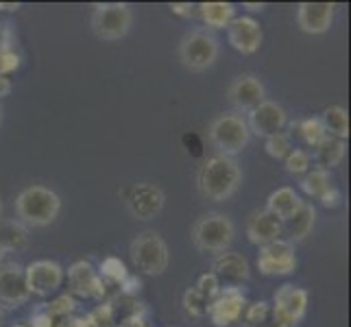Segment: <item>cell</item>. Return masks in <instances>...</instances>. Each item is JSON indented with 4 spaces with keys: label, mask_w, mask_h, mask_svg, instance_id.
I'll use <instances>...</instances> for the list:
<instances>
[{
    "label": "cell",
    "mask_w": 351,
    "mask_h": 327,
    "mask_svg": "<svg viewBox=\"0 0 351 327\" xmlns=\"http://www.w3.org/2000/svg\"><path fill=\"white\" fill-rule=\"evenodd\" d=\"M199 192L210 201H227L236 195L240 186V168L234 157L214 155L205 160L199 177H197Z\"/></svg>",
    "instance_id": "obj_1"
},
{
    "label": "cell",
    "mask_w": 351,
    "mask_h": 327,
    "mask_svg": "<svg viewBox=\"0 0 351 327\" xmlns=\"http://www.w3.org/2000/svg\"><path fill=\"white\" fill-rule=\"evenodd\" d=\"M59 210H62V199L57 197V192L44 186H31L22 190L16 199V214L24 225H51L59 216Z\"/></svg>",
    "instance_id": "obj_2"
},
{
    "label": "cell",
    "mask_w": 351,
    "mask_h": 327,
    "mask_svg": "<svg viewBox=\"0 0 351 327\" xmlns=\"http://www.w3.org/2000/svg\"><path fill=\"white\" fill-rule=\"evenodd\" d=\"M236 227L232 218L210 212L201 216L192 227V242L201 253H210V256H219L223 251H229V245L234 242Z\"/></svg>",
    "instance_id": "obj_3"
},
{
    "label": "cell",
    "mask_w": 351,
    "mask_h": 327,
    "mask_svg": "<svg viewBox=\"0 0 351 327\" xmlns=\"http://www.w3.org/2000/svg\"><path fill=\"white\" fill-rule=\"evenodd\" d=\"M210 140L219 149V155H227V157L238 155L240 151H245V147L251 140L247 120L238 114H221L210 125Z\"/></svg>",
    "instance_id": "obj_4"
},
{
    "label": "cell",
    "mask_w": 351,
    "mask_h": 327,
    "mask_svg": "<svg viewBox=\"0 0 351 327\" xmlns=\"http://www.w3.org/2000/svg\"><path fill=\"white\" fill-rule=\"evenodd\" d=\"M133 14L131 7L125 3H103L94 5L92 14V31L96 33V38H101L105 42H116L123 40L131 29Z\"/></svg>",
    "instance_id": "obj_5"
},
{
    "label": "cell",
    "mask_w": 351,
    "mask_h": 327,
    "mask_svg": "<svg viewBox=\"0 0 351 327\" xmlns=\"http://www.w3.org/2000/svg\"><path fill=\"white\" fill-rule=\"evenodd\" d=\"M131 260L144 275H162L168 269V247L160 234L142 232L131 242Z\"/></svg>",
    "instance_id": "obj_6"
},
{
    "label": "cell",
    "mask_w": 351,
    "mask_h": 327,
    "mask_svg": "<svg viewBox=\"0 0 351 327\" xmlns=\"http://www.w3.org/2000/svg\"><path fill=\"white\" fill-rule=\"evenodd\" d=\"M219 57V40L212 33L197 29L190 31L179 46V59L188 70L203 72L208 70Z\"/></svg>",
    "instance_id": "obj_7"
},
{
    "label": "cell",
    "mask_w": 351,
    "mask_h": 327,
    "mask_svg": "<svg viewBox=\"0 0 351 327\" xmlns=\"http://www.w3.org/2000/svg\"><path fill=\"white\" fill-rule=\"evenodd\" d=\"M308 293L295 284H284L273 297L271 319L280 327H297L306 317Z\"/></svg>",
    "instance_id": "obj_8"
},
{
    "label": "cell",
    "mask_w": 351,
    "mask_h": 327,
    "mask_svg": "<svg viewBox=\"0 0 351 327\" xmlns=\"http://www.w3.org/2000/svg\"><path fill=\"white\" fill-rule=\"evenodd\" d=\"M24 277H27L29 293L46 299L62 288L66 271L62 269V264L55 260H35L24 269Z\"/></svg>",
    "instance_id": "obj_9"
},
{
    "label": "cell",
    "mask_w": 351,
    "mask_h": 327,
    "mask_svg": "<svg viewBox=\"0 0 351 327\" xmlns=\"http://www.w3.org/2000/svg\"><path fill=\"white\" fill-rule=\"evenodd\" d=\"M245 306H247V297L240 290V286H227V288H221L219 293H216V297L208 301L205 314H208L210 321L216 327H229L242 317Z\"/></svg>",
    "instance_id": "obj_10"
},
{
    "label": "cell",
    "mask_w": 351,
    "mask_h": 327,
    "mask_svg": "<svg viewBox=\"0 0 351 327\" xmlns=\"http://www.w3.org/2000/svg\"><path fill=\"white\" fill-rule=\"evenodd\" d=\"M258 269L262 275L269 277H282L290 275L297 269V256H295V245L288 240H273L269 245L260 247L258 253Z\"/></svg>",
    "instance_id": "obj_11"
},
{
    "label": "cell",
    "mask_w": 351,
    "mask_h": 327,
    "mask_svg": "<svg viewBox=\"0 0 351 327\" xmlns=\"http://www.w3.org/2000/svg\"><path fill=\"white\" fill-rule=\"evenodd\" d=\"M31 293L27 288L24 269L18 262L0 264V308L14 310L29 301Z\"/></svg>",
    "instance_id": "obj_12"
},
{
    "label": "cell",
    "mask_w": 351,
    "mask_h": 327,
    "mask_svg": "<svg viewBox=\"0 0 351 327\" xmlns=\"http://www.w3.org/2000/svg\"><path fill=\"white\" fill-rule=\"evenodd\" d=\"M68 286L70 295L81 299H105L107 293V286L99 277V271L86 260H79L68 269Z\"/></svg>",
    "instance_id": "obj_13"
},
{
    "label": "cell",
    "mask_w": 351,
    "mask_h": 327,
    "mask_svg": "<svg viewBox=\"0 0 351 327\" xmlns=\"http://www.w3.org/2000/svg\"><path fill=\"white\" fill-rule=\"evenodd\" d=\"M166 203L164 190L155 184H138L127 195V210L138 221H151L162 212Z\"/></svg>",
    "instance_id": "obj_14"
},
{
    "label": "cell",
    "mask_w": 351,
    "mask_h": 327,
    "mask_svg": "<svg viewBox=\"0 0 351 327\" xmlns=\"http://www.w3.org/2000/svg\"><path fill=\"white\" fill-rule=\"evenodd\" d=\"M288 123L286 109L275 101H262L256 109L249 112L247 127L249 133H256L258 138H271L275 133H282Z\"/></svg>",
    "instance_id": "obj_15"
},
{
    "label": "cell",
    "mask_w": 351,
    "mask_h": 327,
    "mask_svg": "<svg viewBox=\"0 0 351 327\" xmlns=\"http://www.w3.org/2000/svg\"><path fill=\"white\" fill-rule=\"evenodd\" d=\"M227 42L242 55H253L262 46V27L251 16H236L227 24Z\"/></svg>",
    "instance_id": "obj_16"
},
{
    "label": "cell",
    "mask_w": 351,
    "mask_h": 327,
    "mask_svg": "<svg viewBox=\"0 0 351 327\" xmlns=\"http://www.w3.org/2000/svg\"><path fill=\"white\" fill-rule=\"evenodd\" d=\"M229 103H232L240 112H251L256 109L264 99V86L258 77L253 75H240L232 81V86L227 90Z\"/></svg>",
    "instance_id": "obj_17"
},
{
    "label": "cell",
    "mask_w": 351,
    "mask_h": 327,
    "mask_svg": "<svg viewBox=\"0 0 351 327\" xmlns=\"http://www.w3.org/2000/svg\"><path fill=\"white\" fill-rule=\"evenodd\" d=\"M336 7L332 3H301L297 7V24L310 35L328 33L334 22Z\"/></svg>",
    "instance_id": "obj_18"
},
{
    "label": "cell",
    "mask_w": 351,
    "mask_h": 327,
    "mask_svg": "<svg viewBox=\"0 0 351 327\" xmlns=\"http://www.w3.org/2000/svg\"><path fill=\"white\" fill-rule=\"evenodd\" d=\"M282 236V221L273 216L269 210H258L249 216L247 221V238L258 247L269 245L273 240H280Z\"/></svg>",
    "instance_id": "obj_19"
},
{
    "label": "cell",
    "mask_w": 351,
    "mask_h": 327,
    "mask_svg": "<svg viewBox=\"0 0 351 327\" xmlns=\"http://www.w3.org/2000/svg\"><path fill=\"white\" fill-rule=\"evenodd\" d=\"M212 273L219 277V282H232V286H238L240 282L249 280V262L245 256L236 251H223L212 260Z\"/></svg>",
    "instance_id": "obj_20"
},
{
    "label": "cell",
    "mask_w": 351,
    "mask_h": 327,
    "mask_svg": "<svg viewBox=\"0 0 351 327\" xmlns=\"http://www.w3.org/2000/svg\"><path fill=\"white\" fill-rule=\"evenodd\" d=\"M314 221H317V210H314L310 203L304 201L301 203V208L282 223V232L288 234V238H290L288 242H301L310 236Z\"/></svg>",
    "instance_id": "obj_21"
},
{
    "label": "cell",
    "mask_w": 351,
    "mask_h": 327,
    "mask_svg": "<svg viewBox=\"0 0 351 327\" xmlns=\"http://www.w3.org/2000/svg\"><path fill=\"white\" fill-rule=\"evenodd\" d=\"M301 197L297 195V192L293 188H277L275 192H271L269 195V201H266V210H269L273 216H277L280 221L284 223L286 218L293 216L299 208H301Z\"/></svg>",
    "instance_id": "obj_22"
},
{
    "label": "cell",
    "mask_w": 351,
    "mask_h": 327,
    "mask_svg": "<svg viewBox=\"0 0 351 327\" xmlns=\"http://www.w3.org/2000/svg\"><path fill=\"white\" fill-rule=\"evenodd\" d=\"M345 155H347L345 140H338V138H332V136H328L317 149H314V160H317L319 168H323V171L341 166L343 160H345Z\"/></svg>",
    "instance_id": "obj_23"
},
{
    "label": "cell",
    "mask_w": 351,
    "mask_h": 327,
    "mask_svg": "<svg viewBox=\"0 0 351 327\" xmlns=\"http://www.w3.org/2000/svg\"><path fill=\"white\" fill-rule=\"evenodd\" d=\"M199 14L210 29H227V24L236 18V9L232 3H201Z\"/></svg>",
    "instance_id": "obj_24"
},
{
    "label": "cell",
    "mask_w": 351,
    "mask_h": 327,
    "mask_svg": "<svg viewBox=\"0 0 351 327\" xmlns=\"http://www.w3.org/2000/svg\"><path fill=\"white\" fill-rule=\"evenodd\" d=\"M321 123L328 131V136L338 138V140H347L349 138V114L347 109L341 105H332L323 112Z\"/></svg>",
    "instance_id": "obj_25"
},
{
    "label": "cell",
    "mask_w": 351,
    "mask_h": 327,
    "mask_svg": "<svg viewBox=\"0 0 351 327\" xmlns=\"http://www.w3.org/2000/svg\"><path fill=\"white\" fill-rule=\"evenodd\" d=\"M332 179H330V173L323 171V168H310V171L304 175V179H301V190L306 192L308 197L312 199H321L325 192H328L332 188Z\"/></svg>",
    "instance_id": "obj_26"
},
{
    "label": "cell",
    "mask_w": 351,
    "mask_h": 327,
    "mask_svg": "<svg viewBox=\"0 0 351 327\" xmlns=\"http://www.w3.org/2000/svg\"><path fill=\"white\" fill-rule=\"evenodd\" d=\"M293 129L299 131V138L312 149H317L319 144L328 138V131H325L321 118H304V120H299V123H295Z\"/></svg>",
    "instance_id": "obj_27"
},
{
    "label": "cell",
    "mask_w": 351,
    "mask_h": 327,
    "mask_svg": "<svg viewBox=\"0 0 351 327\" xmlns=\"http://www.w3.org/2000/svg\"><path fill=\"white\" fill-rule=\"evenodd\" d=\"M129 275V271H127V266H125V262L120 260V258H116V256H110V258H105L103 262H101V266H99V277L103 282H107V284H123L125 282V277Z\"/></svg>",
    "instance_id": "obj_28"
},
{
    "label": "cell",
    "mask_w": 351,
    "mask_h": 327,
    "mask_svg": "<svg viewBox=\"0 0 351 327\" xmlns=\"http://www.w3.org/2000/svg\"><path fill=\"white\" fill-rule=\"evenodd\" d=\"M0 240H3V245L9 249H20L27 245V229H24L22 223H16V221H7L0 225Z\"/></svg>",
    "instance_id": "obj_29"
},
{
    "label": "cell",
    "mask_w": 351,
    "mask_h": 327,
    "mask_svg": "<svg viewBox=\"0 0 351 327\" xmlns=\"http://www.w3.org/2000/svg\"><path fill=\"white\" fill-rule=\"evenodd\" d=\"M286 173L290 175H306L310 171V153L304 149H293L284 160Z\"/></svg>",
    "instance_id": "obj_30"
},
{
    "label": "cell",
    "mask_w": 351,
    "mask_h": 327,
    "mask_svg": "<svg viewBox=\"0 0 351 327\" xmlns=\"http://www.w3.org/2000/svg\"><path fill=\"white\" fill-rule=\"evenodd\" d=\"M264 149L271 157H275V160H286V155L293 151V144H290V138L286 133H275V136L266 138Z\"/></svg>",
    "instance_id": "obj_31"
},
{
    "label": "cell",
    "mask_w": 351,
    "mask_h": 327,
    "mask_svg": "<svg viewBox=\"0 0 351 327\" xmlns=\"http://www.w3.org/2000/svg\"><path fill=\"white\" fill-rule=\"evenodd\" d=\"M245 325L249 327H258V325H264L266 319L271 317V306L266 304V301H256V304H247L245 306Z\"/></svg>",
    "instance_id": "obj_32"
},
{
    "label": "cell",
    "mask_w": 351,
    "mask_h": 327,
    "mask_svg": "<svg viewBox=\"0 0 351 327\" xmlns=\"http://www.w3.org/2000/svg\"><path fill=\"white\" fill-rule=\"evenodd\" d=\"M46 312L51 314L53 319H68L72 312H75L77 308V301L72 295H62V297H57L55 301H51L48 306H44Z\"/></svg>",
    "instance_id": "obj_33"
},
{
    "label": "cell",
    "mask_w": 351,
    "mask_h": 327,
    "mask_svg": "<svg viewBox=\"0 0 351 327\" xmlns=\"http://www.w3.org/2000/svg\"><path fill=\"white\" fill-rule=\"evenodd\" d=\"M205 308H208V301H205L195 288H188L184 293V310L190 314V317H205Z\"/></svg>",
    "instance_id": "obj_34"
},
{
    "label": "cell",
    "mask_w": 351,
    "mask_h": 327,
    "mask_svg": "<svg viewBox=\"0 0 351 327\" xmlns=\"http://www.w3.org/2000/svg\"><path fill=\"white\" fill-rule=\"evenodd\" d=\"M197 293L205 299V301H210L212 297H216V293L221 290V282H219V277H216L212 271L210 273H203L199 280H197V286H195Z\"/></svg>",
    "instance_id": "obj_35"
},
{
    "label": "cell",
    "mask_w": 351,
    "mask_h": 327,
    "mask_svg": "<svg viewBox=\"0 0 351 327\" xmlns=\"http://www.w3.org/2000/svg\"><path fill=\"white\" fill-rule=\"evenodd\" d=\"M20 66H22V59L14 48H0V75L7 77L11 72H16Z\"/></svg>",
    "instance_id": "obj_36"
},
{
    "label": "cell",
    "mask_w": 351,
    "mask_h": 327,
    "mask_svg": "<svg viewBox=\"0 0 351 327\" xmlns=\"http://www.w3.org/2000/svg\"><path fill=\"white\" fill-rule=\"evenodd\" d=\"M90 319L94 323V327H105V325H110L114 321V308L110 304H103L96 308L92 314H90Z\"/></svg>",
    "instance_id": "obj_37"
},
{
    "label": "cell",
    "mask_w": 351,
    "mask_h": 327,
    "mask_svg": "<svg viewBox=\"0 0 351 327\" xmlns=\"http://www.w3.org/2000/svg\"><path fill=\"white\" fill-rule=\"evenodd\" d=\"M29 327H55V319L46 312V308H40L31 314V325Z\"/></svg>",
    "instance_id": "obj_38"
},
{
    "label": "cell",
    "mask_w": 351,
    "mask_h": 327,
    "mask_svg": "<svg viewBox=\"0 0 351 327\" xmlns=\"http://www.w3.org/2000/svg\"><path fill=\"white\" fill-rule=\"evenodd\" d=\"M140 288H142V282L138 280V275H127L125 277V282L120 284V293H123L125 297H133V295H138L140 293Z\"/></svg>",
    "instance_id": "obj_39"
},
{
    "label": "cell",
    "mask_w": 351,
    "mask_h": 327,
    "mask_svg": "<svg viewBox=\"0 0 351 327\" xmlns=\"http://www.w3.org/2000/svg\"><path fill=\"white\" fill-rule=\"evenodd\" d=\"M319 201L325 205V208H338V205H341V201H343V195H341V190H338L336 186H332Z\"/></svg>",
    "instance_id": "obj_40"
},
{
    "label": "cell",
    "mask_w": 351,
    "mask_h": 327,
    "mask_svg": "<svg viewBox=\"0 0 351 327\" xmlns=\"http://www.w3.org/2000/svg\"><path fill=\"white\" fill-rule=\"evenodd\" d=\"M171 9H173V14L179 18H190L192 14H195V5H190V3H173Z\"/></svg>",
    "instance_id": "obj_41"
},
{
    "label": "cell",
    "mask_w": 351,
    "mask_h": 327,
    "mask_svg": "<svg viewBox=\"0 0 351 327\" xmlns=\"http://www.w3.org/2000/svg\"><path fill=\"white\" fill-rule=\"evenodd\" d=\"M116 327H149V323L144 321V319H140V317H129V319H125L120 325H116Z\"/></svg>",
    "instance_id": "obj_42"
},
{
    "label": "cell",
    "mask_w": 351,
    "mask_h": 327,
    "mask_svg": "<svg viewBox=\"0 0 351 327\" xmlns=\"http://www.w3.org/2000/svg\"><path fill=\"white\" fill-rule=\"evenodd\" d=\"M9 92H11V81H9V77L0 75V99L9 96Z\"/></svg>",
    "instance_id": "obj_43"
},
{
    "label": "cell",
    "mask_w": 351,
    "mask_h": 327,
    "mask_svg": "<svg viewBox=\"0 0 351 327\" xmlns=\"http://www.w3.org/2000/svg\"><path fill=\"white\" fill-rule=\"evenodd\" d=\"M70 323H72V327H94V323H92V319H90V314H88V317H77V319H72Z\"/></svg>",
    "instance_id": "obj_44"
},
{
    "label": "cell",
    "mask_w": 351,
    "mask_h": 327,
    "mask_svg": "<svg viewBox=\"0 0 351 327\" xmlns=\"http://www.w3.org/2000/svg\"><path fill=\"white\" fill-rule=\"evenodd\" d=\"M242 7H245V9H249V11H262L266 5L264 3H245V5H242Z\"/></svg>",
    "instance_id": "obj_45"
},
{
    "label": "cell",
    "mask_w": 351,
    "mask_h": 327,
    "mask_svg": "<svg viewBox=\"0 0 351 327\" xmlns=\"http://www.w3.org/2000/svg\"><path fill=\"white\" fill-rule=\"evenodd\" d=\"M0 9H5V11H18L20 5H18V3H16V5H3V3H0Z\"/></svg>",
    "instance_id": "obj_46"
},
{
    "label": "cell",
    "mask_w": 351,
    "mask_h": 327,
    "mask_svg": "<svg viewBox=\"0 0 351 327\" xmlns=\"http://www.w3.org/2000/svg\"><path fill=\"white\" fill-rule=\"evenodd\" d=\"M5 253H7V247L3 245V240H0V260L5 258Z\"/></svg>",
    "instance_id": "obj_47"
},
{
    "label": "cell",
    "mask_w": 351,
    "mask_h": 327,
    "mask_svg": "<svg viewBox=\"0 0 351 327\" xmlns=\"http://www.w3.org/2000/svg\"><path fill=\"white\" fill-rule=\"evenodd\" d=\"M55 327H72V323H70V321H62V323L55 325Z\"/></svg>",
    "instance_id": "obj_48"
},
{
    "label": "cell",
    "mask_w": 351,
    "mask_h": 327,
    "mask_svg": "<svg viewBox=\"0 0 351 327\" xmlns=\"http://www.w3.org/2000/svg\"><path fill=\"white\" fill-rule=\"evenodd\" d=\"M0 125H3V107H0Z\"/></svg>",
    "instance_id": "obj_49"
},
{
    "label": "cell",
    "mask_w": 351,
    "mask_h": 327,
    "mask_svg": "<svg viewBox=\"0 0 351 327\" xmlns=\"http://www.w3.org/2000/svg\"><path fill=\"white\" fill-rule=\"evenodd\" d=\"M14 327H29V325H14Z\"/></svg>",
    "instance_id": "obj_50"
},
{
    "label": "cell",
    "mask_w": 351,
    "mask_h": 327,
    "mask_svg": "<svg viewBox=\"0 0 351 327\" xmlns=\"http://www.w3.org/2000/svg\"><path fill=\"white\" fill-rule=\"evenodd\" d=\"M0 214H3V203H0Z\"/></svg>",
    "instance_id": "obj_51"
},
{
    "label": "cell",
    "mask_w": 351,
    "mask_h": 327,
    "mask_svg": "<svg viewBox=\"0 0 351 327\" xmlns=\"http://www.w3.org/2000/svg\"><path fill=\"white\" fill-rule=\"evenodd\" d=\"M0 321H3V314H0Z\"/></svg>",
    "instance_id": "obj_52"
},
{
    "label": "cell",
    "mask_w": 351,
    "mask_h": 327,
    "mask_svg": "<svg viewBox=\"0 0 351 327\" xmlns=\"http://www.w3.org/2000/svg\"><path fill=\"white\" fill-rule=\"evenodd\" d=\"M240 327H249V325H240Z\"/></svg>",
    "instance_id": "obj_53"
}]
</instances>
